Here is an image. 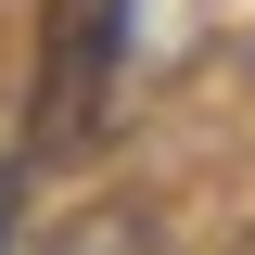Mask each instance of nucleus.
Wrapping results in <instances>:
<instances>
[{
    "label": "nucleus",
    "mask_w": 255,
    "mask_h": 255,
    "mask_svg": "<svg viewBox=\"0 0 255 255\" xmlns=\"http://www.w3.org/2000/svg\"><path fill=\"white\" fill-rule=\"evenodd\" d=\"M115 51H128V0H51V26H38V115H26V153L38 166H64V153L102 140Z\"/></svg>",
    "instance_id": "f257e3e1"
},
{
    "label": "nucleus",
    "mask_w": 255,
    "mask_h": 255,
    "mask_svg": "<svg viewBox=\"0 0 255 255\" xmlns=\"http://www.w3.org/2000/svg\"><path fill=\"white\" fill-rule=\"evenodd\" d=\"M13 191H26V166L0 153V255H13Z\"/></svg>",
    "instance_id": "f03ea898"
}]
</instances>
